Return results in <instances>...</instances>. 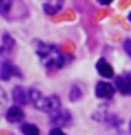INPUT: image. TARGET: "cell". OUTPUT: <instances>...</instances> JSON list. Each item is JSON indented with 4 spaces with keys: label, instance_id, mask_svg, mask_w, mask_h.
Wrapping results in <instances>:
<instances>
[{
    "label": "cell",
    "instance_id": "cell-5",
    "mask_svg": "<svg viewBox=\"0 0 131 135\" xmlns=\"http://www.w3.org/2000/svg\"><path fill=\"white\" fill-rule=\"evenodd\" d=\"M116 89L123 96H131V75H120L116 78Z\"/></svg>",
    "mask_w": 131,
    "mask_h": 135
},
{
    "label": "cell",
    "instance_id": "cell-14",
    "mask_svg": "<svg viewBox=\"0 0 131 135\" xmlns=\"http://www.w3.org/2000/svg\"><path fill=\"white\" fill-rule=\"evenodd\" d=\"M82 97V90H80L79 86H72V90L69 93V99L71 101H76Z\"/></svg>",
    "mask_w": 131,
    "mask_h": 135
},
{
    "label": "cell",
    "instance_id": "cell-8",
    "mask_svg": "<svg viewBox=\"0 0 131 135\" xmlns=\"http://www.w3.org/2000/svg\"><path fill=\"white\" fill-rule=\"evenodd\" d=\"M96 69H97V72H99V75H101L103 78H107V79L113 78V75H114L113 66L110 65V63L106 61L104 58H101V59H99V61H97Z\"/></svg>",
    "mask_w": 131,
    "mask_h": 135
},
{
    "label": "cell",
    "instance_id": "cell-1",
    "mask_svg": "<svg viewBox=\"0 0 131 135\" xmlns=\"http://www.w3.org/2000/svg\"><path fill=\"white\" fill-rule=\"evenodd\" d=\"M34 45H35V54L38 55L41 63L48 70L62 69L63 66H66L72 61L71 55L63 54L54 44H46V42H42V41H34Z\"/></svg>",
    "mask_w": 131,
    "mask_h": 135
},
{
    "label": "cell",
    "instance_id": "cell-9",
    "mask_svg": "<svg viewBox=\"0 0 131 135\" xmlns=\"http://www.w3.org/2000/svg\"><path fill=\"white\" fill-rule=\"evenodd\" d=\"M14 45H16L14 38L10 37L7 32H4L3 35H2V49H0V52H2L3 56H6V55L11 54L13 49H14Z\"/></svg>",
    "mask_w": 131,
    "mask_h": 135
},
{
    "label": "cell",
    "instance_id": "cell-15",
    "mask_svg": "<svg viewBox=\"0 0 131 135\" xmlns=\"http://www.w3.org/2000/svg\"><path fill=\"white\" fill-rule=\"evenodd\" d=\"M123 48H124V51L127 52V55L131 58V40H125L123 42Z\"/></svg>",
    "mask_w": 131,
    "mask_h": 135
},
{
    "label": "cell",
    "instance_id": "cell-19",
    "mask_svg": "<svg viewBox=\"0 0 131 135\" xmlns=\"http://www.w3.org/2000/svg\"><path fill=\"white\" fill-rule=\"evenodd\" d=\"M130 129H131V122H130Z\"/></svg>",
    "mask_w": 131,
    "mask_h": 135
},
{
    "label": "cell",
    "instance_id": "cell-12",
    "mask_svg": "<svg viewBox=\"0 0 131 135\" xmlns=\"http://www.w3.org/2000/svg\"><path fill=\"white\" fill-rule=\"evenodd\" d=\"M13 99H14L17 104H23V105L27 104V94H25L24 89L20 86L14 87V90H13Z\"/></svg>",
    "mask_w": 131,
    "mask_h": 135
},
{
    "label": "cell",
    "instance_id": "cell-4",
    "mask_svg": "<svg viewBox=\"0 0 131 135\" xmlns=\"http://www.w3.org/2000/svg\"><path fill=\"white\" fill-rule=\"evenodd\" d=\"M13 76H18V78H21L20 70L17 69L11 62L3 61L2 62V68H0V79H2L3 82H7L8 79L13 78Z\"/></svg>",
    "mask_w": 131,
    "mask_h": 135
},
{
    "label": "cell",
    "instance_id": "cell-7",
    "mask_svg": "<svg viewBox=\"0 0 131 135\" xmlns=\"http://www.w3.org/2000/svg\"><path fill=\"white\" fill-rule=\"evenodd\" d=\"M51 122L55 125H68L71 121V114L69 111H65V110H58L57 113L51 114Z\"/></svg>",
    "mask_w": 131,
    "mask_h": 135
},
{
    "label": "cell",
    "instance_id": "cell-6",
    "mask_svg": "<svg viewBox=\"0 0 131 135\" xmlns=\"http://www.w3.org/2000/svg\"><path fill=\"white\" fill-rule=\"evenodd\" d=\"M96 96L99 99H111L114 96L113 84L106 83V82H99L96 84Z\"/></svg>",
    "mask_w": 131,
    "mask_h": 135
},
{
    "label": "cell",
    "instance_id": "cell-11",
    "mask_svg": "<svg viewBox=\"0 0 131 135\" xmlns=\"http://www.w3.org/2000/svg\"><path fill=\"white\" fill-rule=\"evenodd\" d=\"M63 2L65 0H45L42 7L46 14H57V13L62 8Z\"/></svg>",
    "mask_w": 131,
    "mask_h": 135
},
{
    "label": "cell",
    "instance_id": "cell-16",
    "mask_svg": "<svg viewBox=\"0 0 131 135\" xmlns=\"http://www.w3.org/2000/svg\"><path fill=\"white\" fill-rule=\"evenodd\" d=\"M49 135H65V132L59 128H54V129L49 131Z\"/></svg>",
    "mask_w": 131,
    "mask_h": 135
},
{
    "label": "cell",
    "instance_id": "cell-13",
    "mask_svg": "<svg viewBox=\"0 0 131 135\" xmlns=\"http://www.w3.org/2000/svg\"><path fill=\"white\" fill-rule=\"evenodd\" d=\"M21 131L24 135H40V129L34 124H23L21 125Z\"/></svg>",
    "mask_w": 131,
    "mask_h": 135
},
{
    "label": "cell",
    "instance_id": "cell-2",
    "mask_svg": "<svg viewBox=\"0 0 131 135\" xmlns=\"http://www.w3.org/2000/svg\"><path fill=\"white\" fill-rule=\"evenodd\" d=\"M28 97L30 100L32 101L34 107L40 111H44V113H48L49 115L54 113H57L58 110H61V101H59V97L58 96H42V93L37 89H30L28 90Z\"/></svg>",
    "mask_w": 131,
    "mask_h": 135
},
{
    "label": "cell",
    "instance_id": "cell-17",
    "mask_svg": "<svg viewBox=\"0 0 131 135\" xmlns=\"http://www.w3.org/2000/svg\"><path fill=\"white\" fill-rule=\"evenodd\" d=\"M97 2H99L100 4H103V6H107V4H110L113 0H97Z\"/></svg>",
    "mask_w": 131,
    "mask_h": 135
},
{
    "label": "cell",
    "instance_id": "cell-10",
    "mask_svg": "<svg viewBox=\"0 0 131 135\" xmlns=\"http://www.w3.org/2000/svg\"><path fill=\"white\" fill-rule=\"evenodd\" d=\"M24 118V113L18 105H13L6 111V120L8 122H20Z\"/></svg>",
    "mask_w": 131,
    "mask_h": 135
},
{
    "label": "cell",
    "instance_id": "cell-3",
    "mask_svg": "<svg viewBox=\"0 0 131 135\" xmlns=\"http://www.w3.org/2000/svg\"><path fill=\"white\" fill-rule=\"evenodd\" d=\"M0 13L8 21H21L28 17V8L23 0H0Z\"/></svg>",
    "mask_w": 131,
    "mask_h": 135
},
{
    "label": "cell",
    "instance_id": "cell-18",
    "mask_svg": "<svg viewBox=\"0 0 131 135\" xmlns=\"http://www.w3.org/2000/svg\"><path fill=\"white\" fill-rule=\"evenodd\" d=\"M128 20L131 21V13H130V14H128Z\"/></svg>",
    "mask_w": 131,
    "mask_h": 135
}]
</instances>
